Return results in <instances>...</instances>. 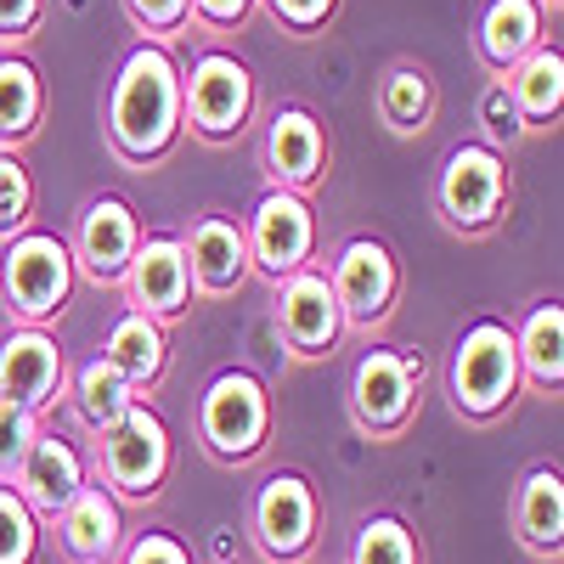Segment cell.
Here are the masks:
<instances>
[{
  "label": "cell",
  "instance_id": "6da1fadb",
  "mask_svg": "<svg viewBox=\"0 0 564 564\" xmlns=\"http://www.w3.org/2000/svg\"><path fill=\"white\" fill-rule=\"evenodd\" d=\"M181 130V68L164 45H135L113 79L108 102V135L130 164H148L170 153Z\"/></svg>",
  "mask_w": 564,
  "mask_h": 564
},
{
  "label": "cell",
  "instance_id": "7a4b0ae2",
  "mask_svg": "<svg viewBox=\"0 0 564 564\" xmlns=\"http://www.w3.org/2000/svg\"><path fill=\"white\" fill-rule=\"evenodd\" d=\"M520 379H525V372H520V350H513V334L502 322H475L457 339L452 372H446L457 412H468V417L502 412L513 401V390H520Z\"/></svg>",
  "mask_w": 564,
  "mask_h": 564
},
{
  "label": "cell",
  "instance_id": "3957f363",
  "mask_svg": "<svg viewBox=\"0 0 564 564\" xmlns=\"http://www.w3.org/2000/svg\"><path fill=\"white\" fill-rule=\"evenodd\" d=\"M198 435L220 463H249L271 435V395L254 372H220L198 401Z\"/></svg>",
  "mask_w": 564,
  "mask_h": 564
},
{
  "label": "cell",
  "instance_id": "277c9868",
  "mask_svg": "<svg viewBox=\"0 0 564 564\" xmlns=\"http://www.w3.org/2000/svg\"><path fill=\"white\" fill-rule=\"evenodd\" d=\"M0 289H7V305L23 322L57 316L68 289H74L68 243L52 238V231H18V238H7V254H0Z\"/></svg>",
  "mask_w": 564,
  "mask_h": 564
},
{
  "label": "cell",
  "instance_id": "5b68a950",
  "mask_svg": "<svg viewBox=\"0 0 564 564\" xmlns=\"http://www.w3.org/2000/svg\"><path fill=\"white\" fill-rule=\"evenodd\" d=\"M102 475L119 497H153L170 475V430L153 406H130L102 435Z\"/></svg>",
  "mask_w": 564,
  "mask_h": 564
},
{
  "label": "cell",
  "instance_id": "8992f818",
  "mask_svg": "<svg viewBox=\"0 0 564 564\" xmlns=\"http://www.w3.org/2000/svg\"><path fill=\"white\" fill-rule=\"evenodd\" d=\"M249 108H254V79L238 57L204 52L193 63V74H181V119H193V130H204L215 141L238 135Z\"/></svg>",
  "mask_w": 564,
  "mask_h": 564
},
{
  "label": "cell",
  "instance_id": "52a82bcc",
  "mask_svg": "<svg viewBox=\"0 0 564 564\" xmlns=\"http://www.w3.org/2000/svg\"><path fill=\"white\" fill-rule=\"evenodd\" d=\"M249 265H260L271 282L294 276L311 249H316V220H311V204L300 193H282V186H271V193L254 204V220H249Z\"/></svg>",
  "mask_w": 564,
  "mask_h": 564
},
{
  "label": "cell",
  "instance_id": "ba28073f",
  "mask_svg": "<svg viewBox=\"0 0 564 564\" xmlns=\"http://www.w3.org/2000/svg\"><path fill=\"white\" fill-rule=\"evenodd\" d=\"M327 289L339 300V316L350 327H372L384 322L390 305H395V289H401V271H395V254L379 243V238H356L339 249V265L327 276Z\"/></svg>",
  "mask_w": 564,
  "mask_h": 564
},
{
  "label": "cell",
  "instance_id": "9c48e42d",
  "mask_svg": "<svg viewBox=\"0 0 564 564\" xmlns=\"http://www.w3.org/2000/svg\"><path fill=\"white\" fill-rule=\"evenodd\" d=\"M417 401V361L395 350H367L350 379V412L367 435H395Z\"/></svg>",
  "mask_w": 564,
  "mask_h": 564
},
{
  "label": "cell",
  "instance_id": "30bf717a",
  "mask_svg": "<svg viewBox=\"0 0 564 564\" xmlns=\"http://www.w3.org/2000/svg\"><path fill=\"white\" fill-rule=\"evenodd\" d=\"M249 525H254V542L271 564L305 558L311 542H316V497H311V486L300 475H271L254 497Z\"/></svg>",
  "mask_w": 564,
  "mask_h": 564
},
{
  "label": "cell",
  "instance_id": "8fae6325",
  "mask_svg": "<svg viewBox=\"0 0 564 564\" xmlns=\"http://www.w3.org/2000/svg\"><path fill=\"white\" fill-rule=\"evenodd\" d=\"M276 327L289 339L294 356H327L345 334V316H339V300L327 289V276L300 265L294 276L276 282Z\"/></svg>",
  "mask_w": 564,
  "mask_h": 564
},
{
  "label": "cell",
  "instance_id": "7c38bea8",
  "mask_svg": "<svg viewBox=\"0 0 564 564\" xmlns=\"http://www.w3.org/2000/svg\"><path fill=\"white\" fill-rule=\"evenodd\" d=\"M502 193H508V170H502V159L486 148V141L457 148L446 159V170H441V209L463 231L491 226L497 209H502Z\"/></svg>",
  "mask_w": 564,
  "mask_h": 564
},
{
  "label": "cell",
  "instance_id": "4fadbf2b",
  "mask_svg": "<svg viewBox=\"0 0 564 564\" xmlns=\"http://www.w3.org/2000/svg\"><path fill=\"white\" fill-rule=\"evenodd\" d=\"M119 282H124V294H130V311L135 316H153V322L181 316L186 300H193V271H186L181 238H141Z\"/></svg>",
  "mask_w": 564,
  "mask_h": 564
},
{
  "label": "cell",
  "instance_id": "5bb4252c",
  "mask_svg": "<svg viewBox=\"0 0 564 564\" xmlns=\"http://www.w3.org/2000/svg\"><path fill=\"white\" fill-rule=\"evenodd\" d=\"M63 390V350L52 334H40V327H23L0 345V395L40 412L52 406Z\"/></svg>",
  "mask_w": 564,
  "mask_h": 564
},
{
  "label": "cell",
  "instance_id": "9a60e30c",
  "mask_svg": "<svg viewBox=\"0 0 564 564\" xmlns=\"http://www.w3.org/2000/svg\"><path fill=\"white\" fill-rule=\"evenodd\" d=\"M135 243H141V226H135V209L124 198H90L85 204L74 254L97 282H119L130 254H135Z\"/></svg>",
  "mask_w": 564,
  "mask_h": 564
},
{
  "label": "cell",
  "instance_id": "2e32d148",
  "mask_svg": "<svg viewBox=\"0 0 564 564\" xmlns=\"http://www.w3.org/2000/svg\"><path fill=\"white\" fill-rule=\"evenodd\" d=\"M85 486V457L74 452V441H63V435H34V446H29V457H23V468H18V497L29 502V513H57L74 502V491Z\"/></svg>",
  "mask_w": 564,
  "mask_h": 564
},
{
  "label": "cell",
  "instance_id": "e0dca14e",
  "mask_svg": "<svg viewBox=\"0 0 564 564\" xmlns=\"http://www.w3.org/2000/svg\"><path fill=\"white\" fill-rule=\"evenodd\" d=\"M186 271H193V289L204 294H231L249 276V238L238 220L226 215H204L193 231H186Z\"/></svg>",
  "mask_w": 564,
  "mask_h": 564
},
{
  "label": "cell",
  "instance_id": "ac0fdd59",
  "mask_svg": "<svg viewBox=\"0 0 564 564\" xmlns=\"http://www.w3.org/2000/svg\"><path fill=\"white\" fill-rule=\"evenodd\" d=\"M322 124L305 108H282L265 130V170L282 193H305V186L322 175Z\"/></svg>",
  "mask_w": 564,
  "mask_h": 564
},
{
  "label": "cell",
  "instance_id": "d6986e66",
  "mask_svg": "<svg viewBox=\"0 0 564 564\" xmlns=\"http://www.w3.org/2000/svg\"><path fill=\"white\" fill-rule=\"evenodd\" d=\"M57 531H63V553L74 564H108L119 553V502L108 497V486H79L74 502L57 513Z\"/></svg>",
  "mask_w": 564,
  "mask_h": 564
},
{
  "label": "cell",
  "instance_id": "ffe728a7",
  "mask_svg": "<svg viewBox=\"0 0 564 564\" xmlns=\"http://www.w3.org/2000/svg\"><path fill=\"white\" fill-rule=\"evenodd\" d=\"M102 361L119 372V379H124L130 390H148V384H159V379H164V361H170L164 327H159L153 316H135V311H124V316L113 322V334H108Z\"/></svg>",
  "mask_w": 564,
  "mask_h": 564
},
{
  "label": "cell",
  "instance_id": "44dd1931",
  "mask_svg": "<svg viewBox=\"0 0 564 564\" xmlns=\"http://www.w3.org/2000/svg\"><path fill=\"white\" fill-rule=\"evenodd\" d=\"M542 45V7L536 0H491L480 18V57L491 68H520Z\"/></svg>",
  "mask_w": 564,
  "mask_h": 564
},
{
  "label": "cell",
  "instance_id": "7402d4cb",
  "mask_svg": "<svg viewBox=\"0 0 564 564\" xmlns=\"http://www.w3.org/2000/svg\"><path fill=\"white\" fill-rule=\"evenodd\" d=\"M513 525L531 553H558L564 547V480L558 468H531L520 502H513Z\"/></svg>",
  "mask_w": 564,
  "mask_h": 564
},
{
  "label": "cell",
  "instance_id": "603a6c76",
  "mask_svg": "<svg viewBox=\"0 0 564 564\" xmlns=\"http://www.w3.org/2000/svg\"><path fill=\"white\" fill-rule=\"evenodd\" d=\"M513 350H520V372H531V384L558 390L564 384V305L547 300L525 316V327L513 334Z\"/></svg>",
  "mask_w": 564,
  "mask_h": 564
},
{
  "label": "cell",
  "instance_id": "cb8c5ba5",
  "mask_svg": "<svg viewBox=\"0 0 564 564\" xmlns=\"http://www.w3.org/2000/svg\"><path fill=\"white\" fill-rule=\"evenodd\" d=\"M508 97H513V113L520 119H553L564 108V57H558V45H536V52L513 68Z\"/></svg>",
  "mask_w": 564,
  "mask_h": 564
},
{
  "label": "cell",
  "instance_id": "d4e9b609",
  "mask_svg": "<svg viewBox=\"0 0 564 564\" xmlns=\"http://www.w3.org/2000/svg\"><path fill=\"white\" fill-rule=\"evenodd\" d=\"M40 74L23 57H0V153L40 124Z\"/></svg>",
  "mask_w": 564,
  "mask_h": 564
},
{
  "label": "cell",
  "instance_id": "484cf974",
  "mask_svg": "<svg viewBox=\"0 0 564 564\" xmlns=\"http://www.w3.org/2000/svg\"><path fill=\"white\" fill-rule=\"evenodd\" d=\"M74 406H79V417L90 423V430L108 435L113 423L135 406V390L119 379L108 361H85V367H79V379H74Z\"/></svg>",
  "mask_w": 564,
  "mask_h": 564
},
{
  "label": "cell",
  "instance_id": "4316f807",
  "mask_svg": "<svg viewBox=\"0 0 564 564\" xmlns=\"http://www.w3.org/2000/svg\"><path fill=\"white\" fill-rule=\"evenodd\" d=\"M350 564H417V542L401 520L390 513H372V520L356 531V547H350Z\"/></svg>",
  "mask_w": 564,
  "mask_h": 564
},
{
  "label": "cell",
  "instance_id": "83f0119b",
  "mask_svg": "<svg viewBox=\"0 0 564 564\" xmlns=\"http://www.w3.org/2000/svg\"><path fill=\"white\" fill-rule=\"evenodd\" d=\"M379 108L395 130H417L423 113H430V79H423L417 68H395L379 90Z\"/></svg>",
  "mask_w": 564,
  "mask_h": 564
},
{
  "label": "cell",
  "instance_id": "f1b7e54d",
  "mask_svg": "<svg viewBox=\"0 0 564 564\" xmlns=\"http://www.w3.org/2000/svg\"><path fill=\"white\" fill-rule=\"evenodd\" d=\"M34 547H40V525L29 502L12 486H0V564H34Z\"/></svg>",
  "mask_w": 564,
  "mask_h": 564
},
{
  "label": "cell",
  "instance_id": "f546056e",
  "mask_svg": "<svg viewBox=\"0 0 564 564\" xmlns=\"http://www.w3.org/2000/svg\"><path fill=\"white\" fill-rule=\"evenodd\" d=\"M34 435H40V412H29V406L0 395V486L18 480V468H23Z\"/></svg>",
  "mask_w": 564,
  "mask_h": 564
},
{
  "label": "cell",
  "instance_id": "4dcf8cb0",
  "mask_svg": "<svg viewBox=\"0 0 564 564\" xmlns=\"http://www.w3.org/2000/svg\"><path fill=\"white\" fill-rule=\"evenodd\" d=\"M29 204H34V186H29L23 159L0 153V238H18L23 220H29Z\"/></svg>",
  "mask_w": 564,
  "mask_h": 564
},
{
  "label": "cell",
  "instance_id": "1f68e13d",
  "mask_svg": "<svg viewBox=\"0 0 564 564\" xmlns=\"http://www.w3.org/2000/svg\"><path fill=\"white\" fill-rule=\"evenodd\" d=\"M124 564H193V553H186L170 531H148L141 542H130Z\"/></svg>",
  "mask_w": 564,
  "mask_h": 564
},
{
  "label": "cell",
  "instance_id": "d6a6232c",
  "mask_svg": "<svg viewBox=\"0 0 564 564\" xmlns=\"http://www.w3.org/2000/svg\"><path fill=\"white\" fill-rule=\"evenodd\" d=\"M186 12H193V0H130V18H135L141 29H153V34L181 29Z\"/></svg>",
  "mask_w": 564,
  "mask_h": 564
},
{
  "label": "cell",
  "instance_id": "836d02e7",
  "mask_svg": "<svg viewBox=\"0 0 564 564\" xmlns=\"http://www.w3.org/2000/svg\"><path fill=\"white\" fill-rule=\"evenodd\" d=\"M271 12L294 29H316L327 12H334V0H271Z\"/></svg>",
  "mask_w": 564,
  "mask_h": 564
},
{
  "label": "cell",
  "instance_id": "e575fe53",
  "mask_svg": "<svg viewBox=\"0 0 564 564\" xmlns=\"http://www.w3.org/2000/svg\"><path fill=\"white\" fill-rule=\"evenodd\" d=\"M40 23V0H0V40H18Z\"/></svg>",
  "mask_w": 564,
  "mask_h": 564
},
{
  "label": "cell",
  "instance_id": "d590c367",
  "mask_svg": "<svg viewBox=\"0 0 564 564\" xmlns=\"http://www.w3.org/2000/svg\"><path fill=\"white\" fill-rule=\"evenodd\" d=\"M249 7H254V0H193V12H198L204 23H215V29L243 23V18H249Z\"/></svg>",
  "mask_w": 564,
  "mask_h": 564
},
{
  "label": "cell",
  "instance_id": "8d00e7d4",
  "mask_svg": "<svg viewBox=\"0 0 564 564\" xmlns=\"http://www.w3.org/2000/svg\"><path fill=\"white\" fill-rule=\"evenodd\" d=\"M486 119H491V130H497V135L520 130V113H513V102H508V85H491V97H486Z\"/></svg>",
  "mask_w": 564,
  "mask_h": 564
}]
</instances>
